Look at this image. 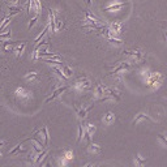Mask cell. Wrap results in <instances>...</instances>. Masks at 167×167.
I'll use <instances>...</instances> for the list:
<instances>
[{
	"mask_svg": "<svg viewBox=\"0 0 167 167\" xmlns=\"http://www.w3.org/2000/svg\"><path fill=\"white\" fill-rule=\"evenodd\" d=\"M123 55L132 57V60H135V61H137V63L142 61V59H144V54H142L141 50H128V51H124V52H123Z\"/></svg>",
	"mask_w": 167,
	"mask_h": 167,
	"instance_id": "obj_1",
	"label": "cell"
},
{
	"mask_svg": "<svg viewBox=\"0 0 167 167\" xmlns=\"http://www.w3.org/2000/svg\"><path fill=\"white\" fill-rule=\"evenodd\" d=\"M121 22H119V21H114V22L108 26V30H110V34L112 35V37H118V35L121 33Z\"/></svg>",
	"mask_w": 167,
	"mask_h": 167,
	"instance_id": "obj_2",
	"label": "cell"
},
{
	"mask_svg": "<svg viewBox=\"0 0 167 167\" xmlns=\"http://www.w3.org/2000/svg\"><path fill=\"white\" fill-rule=\"evenodd\" d=\"M75 86L77 89H88V88H90V86H91V84H90L88 77H80L76 81Z\"/></svg>",
	"mask_w": 167,
	"mask_h": 167,
	"instance_id": "obj_3",
	"label": "cell"
},
{
	"mask_svg": "<svg viewBox=\"0 0 167 167\" xmlns=\"http://www.w3.org/2000/svg\"><path fill=\"white\" fill-rule=\"evenodd\" d=\"M105 96L110 97V98H114V99H116V101L120 99V93H119V90L112 89V88H107V86H105Z\"/></svg>",
	"mask_w": 167,
	"mask_h": 167,
	"instance_id": "obj_4",
	"label": "cell"
},
{
	"mask_svg": "<svg viewBox=\"0 0 167 167\" xmlns=\"http://www.w3.org/2000/svg\"><path fill=\"white\" fill-rule=\"evenodd\" d=\"M130 67V64L128 63V61H124V63H119L118 65H116V67L111 71V73L112 75H119L120 72H123V71H127L128 68Z\"/></svg>",
	"mask_w": 167,
	"mask_h": 167,
	"instance_id": "obj_5",
	"label": "cell"
},
{
	"mask_svg": "<svg viewBox=\"0 0 167 167\" xmlns=\"http://www.w3.org/2000/svg\"><path fill=\"white\" fill-rule=\"evenodd\" d=\"M55 11L50 8L48 9V25H50V29H51V32L55 33L56 32V25H55Z\"/></svg>",
	"mask_w": 167,
	"mask_h": 167,
	"instance_id": "obj_6",
	"label": "cell"
},
{
	"mask_svg": "<svg viewBox=\"0 0 167 167\" xmlns=\"http://www.w3.org/2000/svg\"><path fill=\"white\" fill-rule=\"evenodd\" d=\"M96 133V125L91 124V123H88L85 127V137H86V140L90 141V137Z\"/></svg>",
	"mask_w": 167,
	"mask_h": 167,
	"instance_id": "obj_7",
	"label": "cell"
},
{
	"mask_svg": "<svg viewBox=\"0 0 167 167\" xmlns=\"http://www.w3.org/2000/svg\"><path fill=\"white\" fill-rule=\"evenodd\" d=\"M68 89V86H61V88H57L54 93H52V96L51 97H48L47 99H46V103H48V102H51V101H54L55 98H57V97H59L60 96V94H63L65 90H67Z\"/></svg>",
	"mask_w": 167,
	"mask_h": 167,
	"instance_id": "obj_8",
	"label": "cell"
},
{
	"mask_svg": "<svg viewBox=\"0 0 167 167\" xmlns=\"http://www.w3.org/2000/svg\"><path fill=\"white\" fill-rule=\"evenodd\" d=\"M86 22H98V24H102V21H101L98 17L94 16V14H91L89 11H85V24Z\"/></svg>",
	"mask_w": 167,
	"mask_h": 167,
	"instance_id": "obj_9",
	"label": "cell"
},
{
	"mask_svg": "<svg viewBox=\"0 0 167 167\" xmlns=\"http://www.w3.org/2000/svg\"><path fill=\"white\" fill-rule=\"evenodd\" d=\"M93 107H94V105H91V106L88 107V108H75V110H76V114H77L78 118H80V119H84L85 116H86V114H88Z\"/></svg>",
	"mask_w": 167,
	"mask_h": 167,
	"instance_id": "obj_10",
	"label": "cell"
},
{
	"mask_svg": "<svg viewBox=\"0 0 167 167\" xmlns=\"http://www.w3.org/2000/svg\"><path fill=\"white\" fill-rule=\"evenodd\" d=\"M161 80H162V76L159 75V73H153L150 77H149V80H148V84L149 85H154V84H159L161 82Z\"/></svg>",
	"mask_w": 167,
	"mask_h": 167,
	"instance_id": "obj_11",
	"label": "cell"
},
{
	"mask_svg": "<svg viewBox=\"0 0 167 167\" xmlns=\"http://www.w3.org/2000/svg\"><path fill=\"white\" fill-rule=\"evenodd\" d=\"M115 119H116L115 114H112V112H107V114L105 115V118H103V121H105V124H111V123H112Z\"/></svg>",
	"mask_w": 167,
	"mask_h": 167,
	"instance_id": "obj_12",
	"label": "cell"
},
{
	"mask_svg": "<svg viewBox=\"0 0 167 167\" xmlns=\"http://www.w3.org/2000/svg\"><path fill=\"white\" fill-rule=\"evenodd\" d=\"M88 151L91 154H96V153H101V146L97 144H90L88 146Z\"/></svg>",
	"mask_w": 167,
	"mask_h": 167,
	"instance_id": "obj_13",
	"label": "cell"
},
{
	"mask_svg": "<svg viewBox=\"0 0 167 167\" xmlns=\"http://www.w3.org/2000/svg\"><path fill=\"white\" fill-rule=\"evenodd\" d=\"M125 4L124 3H119V4H112V5H110V7H107V8H105V11H107V12H112V11H119V9H121L123 7H124Z\"/></svg>",
	"mask_w": 167,
	"mask_h": 167,
	"instance_id": "obj_14",
	"label": "cell"
},
{
	"mask_svg": "<svg viewBox=\"0 0 167 167\" xmlns=\"http://www.w3.org/2000/svg\"><path fill=\"white\" fill-rule=\"evenodd\" d=\"M52 71H54V72H55V73H56L57 76H59V77H60L61 80H64V81H67V78H68V77H67V76H65V75H64V72H63V69H60V68H57V67H56V65H52Z\"/></svg>",
	"mask_w": 167,
	"mask_h": 167,
	"instance_id": "obj_15",
	"label": "cell"
},
{
	"mask_svg": "<svg viewBox=\"0 0 167 167\" xmlns=\"http://www.w3.org/2000/svg\"><path fill=\"white\" fill-rule=\"evenodd\" d=\"M142 119H146V120H151L149 115H146V114L141 112V114H139V115H137L136 118L133 119V124H136V123H139V121H140V120H142Z\"/></svg>",
	"mask_w": 167,
	"mask_h": 167,
	"instance_id": "obj_16",
	"label": "cell"
},
{
	"mask_svg": "<svg viewBox=\"0 0 167 167\" xmlns=\"http://www.w3.org/2000/svg\"><path fill=\"white\" fill-rule=\"evenodd\" d=\"M29 94L30 93H29L25 88H17L16 89V96L17 97H29Z\"/></svg>",
	"mask_w": 167,
	"mask_h": 167,
	"instance_id": "obj_17",
	"label": "cell"
},
{
	"mask_svg": "<svg viewBox=\"0 0 167 167\" xmlns=\"http://www.w3.org/2000/svg\"><path fill=\"white\" fill-rule=\"evenodd\" d=\"M9 16L12 17V16H14V14H17V13H20L21 11H22V9H21V7H17V5H11L9 7Z\"/></svg>",
	"mask_w": 167,
	"mask_h": 167,
	"instance_id": "obj_18",
	"label": "cell"
},
{
	"mask_svg": "<svg viewBox=\"0 0 167 167\" xmlns=\"http://www.w3.org/2000/svg\"><path fill=\"white\" fill-rule=\"evenodd\" d=\"M24 142V141H22ZM22 142H20L18 145L14 149H12L11 151H9V155H14V154H17V153H20V151H22L24 150V146H22Z\"/></svg>",
	"mask_w": 167,
	"mask_h": 167,
	"instance_id": "obj_19",
	"label": "cell"
},
{
	"mask_svg": "<svg viewBox=\"0 0 167 167\" xmlns=\"http://www.w3.org/2000/svg\"><path fill=\"white\" fill-rule=\"evenodd\" d=\"M107 41L111 43V45H116V46H120L123 45V42L120 39H118L116 37H112V35H110V37H107Z\"/></svg>",
	"mask_w": 167,
	"mask_h": 167,
	"instance_id": "obj_20",
	"label": "cell"
},
{
	"mask_svg": "<svg viewBox=\"0 0 167 167\" xmlns=\"http://www.w3.org/2000/svg\"><path fill=\"white\" fill-rule=\"evenodd\" d=\"M25 46H26V43H20V45H17V46H16V48H14V52H16V55H17V56H20L21 54L24 52Z\"/></svg>",
	"mask_w": 167,
	"mask_h": 167,
	"instance_id": "obj_21",
	"label": "cell"
},
{
	"mask_svg": "<svg viewBox=\"0 0 167 167\" xmlns=\"http://www.w3.org/2000/svg\"><path fill=\"white\" fill-rule=\"evenodd\" d=\"M145 163H146V161H145V159H142L140 154H136V155H135V165H136V166H144Z\"/></svg>",
	"mask_w": 167,
	"mask_h": 167,
	"instance_id": "obj_22",
	"label": "cell"
},
{
	"mask_svg": "<svg viewBox=\"0 0 167 167\" xmlns=\"http://www.w3.org/2000/svg\"><path fill=\"white\" fill-rule=\"evenodd\" d=\"M39 133H43V142H45V145L48 144V130H47V127H43L41 130H39Z\"/></svg>",
	"mask_w": 167,
	"mask_h": 167,
	"instance_id": "obj_23",
	"label": "cell"
},
{
	"mask_svg": "<svg viewBox=\"0 0 167 167\" xmlns=\"http://www.w3.org/2000/svg\"><path fill=\"white\" fill-rule=\"evenodd\" d=\"M61 69H63V72H64V75L67 76V77H71L72 75H73V72H72V69L69 68V67H67V65H61Z\"/></svg>",
	"mask_w": 167,
	"mask_h": 167,
	"instance_id": "obj_24",
	"label": "cell"
},
{
	"mask_svg": "<svg viewBox=\"0 0 167 167\" xmlns=\"http://www.w3.org/2000/svg\"><path fill=\"white\" fill-rule=\"evenodd\" d=\"M47 154H48V151H47V150H42L41 153L38 154V157L35 158V162H37V163H41L42 158H46V155H47Z\"/></svg>",
	"mask_w": 167,
	"mask_h": 167,
	"instance_id": "obj_25",
	"label": "cell"
},
{
	"mask_svg": "<svg viewBox=\"0 0 167 167\" xmlns=\"http://www.w3.org/2000/svg\"><path fill=\"white\" fill-rule=\"evenodd\" d=\"M9 21H11V16H8V17H5V18L3 20V24H2V25H0V33H2V32L4 30V29H5V26H7V25H8V24H9Z\"/></svg>",
	"mask_w": 167,
	"mask_h": 167,
	"instance_id": "obj_26",
	"label": "cell"
},
{
	"mask_svg": "<svg viewBox=\"0 0 167 167\" xmlns=\"http://www.w3.org/2000/svg\"><path fill=\"white\" fill-rule=\"evenodd\" d=\"M55 25H56V30H59V29L63 27V21L59 17H57L56 14H55Z\"/></svg>",
	"mask_w": 167,
	"mask_h": 167,
	"instance_id": "obj_27",
	"label": "cell"
},
{
	"mask_svg": "<svg viewBox=\"0 0 167 167\" xmlns=\"http://www.w3.org/2000/svg\"><path fill=\"white\" fill-rule=\"evenodd\" d=\"M82 123H80L78 124V136H77V144L81 141V139H82Z\"/></svg>",
	"mask_w": 167,
	"mask_h": 167,
	"instance_id": "obj_28",
	"label": "cell"
},
{
	"mask_svg": "<svg viewBox=\"0 0 167 167\" xmlns=\"http://www.w3.org/2000/svg\"><path fill=\"white\" fill-rule=\"evenodd\" d=\"M38 17H39V14H35V16L30 20V22H29V26H27V29H29V30H30V29L34 26V24H35V21H37L38 20Z\"/></svg>",
	"mask_w": 167,
	"mask_h": 167,
	"instance_id": "obj_29",
	"label": "cell"
},
{
	"mask_svg": "<svg viewBox=\"0 0 167 167\" xmlns=\"http://www.w3.org/2000/svg\"><path fill=\"white\" fill-rule=\"evenodd\" d=\"M38 77V73H37V72H30V73H29V75H26V80H29V81H30V80H34V78H37Z\"/></svg>",
	"mask_w": 167,
	"mask_h": 167,
	"instance_id": "obj_30",
	"label": "cell"
},
{
	"mask_svg": "<svg viewBox=\"0 0 167 167\" xmlns=\"http://www.w3.org/2000/svg\"><path fill=\"white\" fill-rule=\"evenodd\" d=\"M158 140L163 144V146L167 148V137H165V135H158Z\"/></svg>",
	"mask_w": 167,
	"mask_h": 167,
	"instance_id": "obj_31",
	"label": "cell"
},
{
	"mask_svg": "<svg viewBox=\"0 0 167 167\" xmlns=\"http://www.w3.org/2000/svg\"><path fill=\"white\" fill-rule=\"evenodd\" d=\"M11 35H12L11 30H7V33H0V38H2V39H5V38H11Z\"/></svg>",
	"mask_w": 167,
	"mask_h": 167,
	"instance_id": "obj_32",
	"label": "cell"
},
{
	"mask_svg": "<svg viewBox=\"0 0 167 167\" xmlns=\"http://www.w3.org/2000/svg\"><path fill=\"white\" fill-rule=\"evenodd\" d=\"M64 158L65 159H72V158H73V151H65V154H64Z\"/></svg>",
	"mask_w": 167,
	"mask_h": 167,
	"instance_id": "obj_33",
	"label": "cell"
},
{
	"mask_svg": "<svg viewBox=\"0 0 167 167\" xmlns=\"http://www.w3.org/2000/svg\"><path fill=\"white\" fill-rule=\"evenodd\" d=\"M5 145V141H0V148H3Z\"/></svg>",
	"mask_w": 167,
	"mask_h": 167,
	"instance_id": "obj_34",
	"label": "cell"
},
{
	"mask_svg": "<svg viewBox=\"0 0 167 167\" xmlns=\"http://www.w3.org/2000/svg\"><path fill=\"white\" fill-rule=\"evenodd\" d=\"M11 2H12V3H13V4H16V3H17V2H18V0H11Z\"/></svg>",
	"mask_w": 167,
	"mask_h": 167,
	"instance_id": "obj_35",
	"label": "cell"
},
{
	"mask_svg": "<svg viewBox=\"0 0 167 167\" xmlns=\"http://www.w3.org/2000/svg\"><path fill=\"white\" fill-rule=\"evenodd\" d=\"M86 3H88V4H91V0H86Z\"/></svg>",
	"mask_w": 167,
	"mask_h": 167,
	"instance_id": "obj_36",
	"label": "cell"
},
{
	"mask_svg": "<svg viewBox=\"0 0 167 167\" xmlns=\"http://www.w3.org/2000/svg\"><path fill=\"white\" fill-rule=\"evenodd\" d=\"M165 38H166V41H167V32H165Z\"/></svg>",
	"mask_w": 167,
	"mask_h": 167,
	"instance_id": "obj_37",
	"label": "cell"
},
{
	"mask_svg": "<svg viewBox=\"0 0 167 167\" xmlns=\"http://www.w3.org/2000/svg\"><path fill=\"white\" fill-rule=\"evenodd\" d=\"M166 25H167V22H166Z\"/></svg>",
	"mask_w": 167,
	"mask_h": 167,
	"instance_id": "obj_38",
	"label": "cell"
}]
</instances>
